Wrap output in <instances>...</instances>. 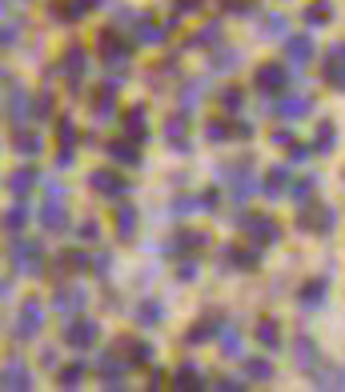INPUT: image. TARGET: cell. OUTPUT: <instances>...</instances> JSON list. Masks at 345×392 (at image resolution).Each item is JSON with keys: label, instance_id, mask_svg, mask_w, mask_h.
<instances>
[{"label": "cell", "instance_id": "obj_1", "mask_svg": "<svg viewBox=\"0 0 345 392\" xmlns=\"http://www.w3.org/2000/svg\"><path fill=\"white\" fill-rule=\"evenodd\" d=\"M326 76H329V84H333V88H345V44H337V48L329 53Z\"/></svg>", "mask_w": 345, "mask_h": 392}, {"label": "cell", "instance_id": "obj_2", "mask_svg": "<svg viewBox=\"0 0 345 392\" xmlns=\"http://www.w3.org/2000/svg\"><path fill=\"white\" fill-rule=\"evenodd\" d=\"M301 228H313V232H329L333 228V212L329 208H313V212H301Z\"/></svg>", "mask_w": 345, "mask_h": 392}, {"label": "cell", "instance_id": "obj_3", "mask_svg": "<svg viewBox=\"0 0 345 392\" xmlns=\"http://www.w3.org/2000/svg\"><path fill=\"white\" fill-rule=\"evenodd\" d=\"M257 84H261V88H269V93H273V88H281V84H285V68H277V64H265V68L257 73Z\"/></svg>", "mask_w": 345, "mask_h": 392}, {"label": "cell", "instance_id": "obj_4", "mask_svg": "<svg viewBox=\"0 0 345 392\" xmlns=\"http://www.w3.org/2000/svg\"><path fill=\"white\" fill-rule=\"evenodd\" d=\"M329 17H333V4H329V0H313V4L306 8L309 24H329Z\"/></svg>", "mask_w": 345, "mask_h": 392}, {"label": "cell", "instance_id": "obj_5", "mask_svg": "<svg viewBox=\"0 0 345 392\" xmlns=\"http://www.w3.org/2000/svg\"><path fill=\"white\" fill-rule=\"evenodd\" d=\"M309 112V96H289L281 100V116H306Z\"/></svg>", "mask_w": 345, "mask_h": 392}, {"label": "cell", "instance_id": "obj_6", "mask_svg": "<svg viewBox=\"0 0 345 392\" xmlns=\"http://www.w3.org/2000/svg\"><path fill=\"white\" fill-rule=\"evenodd\" d=\"M289 56H293V60H309V56H313V40L309 37H293L289 40Z\"/></svg>", "mask_w": 345, "mask_h": 392}, {"label": "cell", "instance_id": "obj_7", "mask_svg": "<svg viewBox=\"0 0 345 392\" xmlns=\"http://www.w3.org/2000/svg\"><path fill=\"white\" fill-rule=\"evenodd\" d=\"M326 300V280H313L301 288V304H321Z\"/></svg>", "mask_w": 345, "mask_h": 392}, {"label": "cell", "instance_id": "obj_8", "mask_svg": "<svg viewBox=\"0 0 345 392\" xmlns=\"http://www.w3.org/2000/svg\"><path fill=\"white\" fill-rule=\"evenodd\" d=\"M253 228V232H257V236H261V241H277V224H269V221H261V216H253V221H245Z\"/></svg>", "mask_w": 345, "mask_h": 392}, {"label": "cell", "instance_id": "obj_9", "mask_svg": "<svg viewBox=\"0 0 345 392\" xmlns=\"http://www.w3.org/2000/svg\"><path fill=\"white\" fill-rule=\"evenodd\" d=\"M257 336H261V344H265V348H277V340H281V333H277V324H261V328H257Z\"/></svg>", "mask_w": 345, "mask_h": 392}, {"label": "cell", "instance_id": "obj_10", "mask_svg": "<svg viewBox=\"0 0 345 392\" xmlns=\"http://www.w3.org/2000/svg\"><path fill=\"white\" fill-rule=\"evenodd\" d=\"M333 149V124H321L317 129V144H313V152H329Z\"/></svg>", "mask_w": 345, "mask_h": 392}, {"label": "cell", "instance_id": "obj_11", "mask_svg": "<svg viewBox=\"0 0 345 392\" xmlns=\"http://www.w3.org/2000/svg\"><path fill=\"white\" fill-rule=\"evenodd\" d=\"M317 384H321V389H345V376L326 373V376H317Z\"/></svg>", "mask_w": 345, "mask_h": 392}, {"label": "cell", "instance_id": "obj_12", "mask_svg": "<svg viewBox=\"0 0 345 392\" xmlns=\"http://www.w3.org/2000/svg\"><path fill=\"white\" fill-rule=\"evenodd\" d=\"M281 185H285V168H273L269 172V192H281Z\"/></svg>", "mask_w": 345, "mask_h": 392}, {"label": "cell", "instance_id": "obj_13", "mask_svg": "<svg viewBox=\"0 0 345 392\" xmlns=\"http://www.w3.org/2000/svg\"><path fill=\"white\" fill-rule=\"evenodd\" d=\"M297 360H301V364H313V360H317V353H313V344H309V340H301V348H297Z\"/></svg>", "mask_w": 345, "mask_h": 392}, {"label": "cell", "instance_id": "obj_14", "mask_svg": "<svg viewBox=\"0 0 345 392\" xmlns=\"http://www.w3.org/2000/svg\"><path fill=\"white\" fill-rule=\"evenodd\" d=\"M245 368H249V373L257 376V380H269V364H265V360H249Z\"/></svg>", "mask_w": 345, "mask_h": 392}, {"label": "cell", "instance_id": "obj_15", "mask_svg": "<svg viewBox=\"0 0 345 392\" xmlns=\"http://www.w3.org/2000/svg\"><path fill=\"white\" fill-rule=\"evenodd\" d=\"M313 192V180H297V196H309Z\"/></svg>", "mask_w": 345, "mask_h": 392}]
</instances>
